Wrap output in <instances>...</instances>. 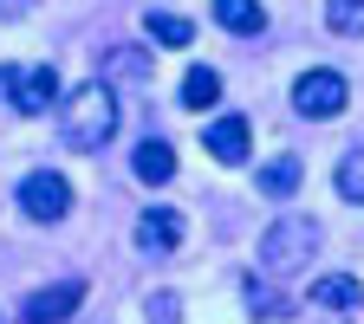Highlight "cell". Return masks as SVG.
<instances>
[{
  "label": "cell",
  "instance_id": "6da1fadb",
  "mask_svg": "<svg viewBox=\"0 0 364 324\" xmlns=\"http://www.w3.org/2000/svg\"><path fill=\"white\" fill-rule=\"evenodd\" d=\"M59 130H65V143L72 150H105L111 136H117V123H124V111H117V91L105 84V78H91V84H78L72 98L59 104Z\"/></svg>",
  "mask_w": 364,
  "mask_h": 324
},
{
  "label": "cell",
  "instance_id": "7a4b0ae2",
  "mask_svg": "<svg viewBox=\"0 0 364 324\" xmlns=\"http://www.w3.org/2000/svg\"><path fill=\"white\" fill-rule=\"evenodd\" d=\"M318 220H306V214H293V220H273L267 234H260V266L267 272H280V279H293V272H306L312 266V253H318Z\"/></svg>",
  "mask_w": 364,
  "mask_h": 324
},
{
  "label": "cell",
  "instance_id": "3957f363",
  "mask_svg": "<svg viewBox=\"0 0 364 324\" xmlns=\"http://www.w3.org/2000/svg\"><path fill=\"white\" fill-rule=\"evenodd\" d=\"M0 84H7V104L20 117H39L59 104V72L53 65H0Z\"/></svg>",
  "mask_w": 364,
  "mask_h": 324
},
{
  "label": "cell",
  "instance_id": "277c9868",
  "mask_svg": "<svg viewBox=\"0 0 364 324\" xmlns=\"http://www.w3.org/2000/svg\"><path fill=\"white\" fill-rule=\"evenodd\" d=\"M20 214L39 220V227L65 220V214H72V181H65L59 169H33V175H20Z\"/></svg>",
  "mask_w": 364,
  "mask_h": 324
},
{
  "label": "cell",
  "instance_id": "5b68a950",
  "mask_svg": "<svg viewBox=\"0 0 364 324\" xmlns=\"http://www.w3.org/2000/svg\"><path fill=\"white\" fill-rule=\"evenodd\" d=\"M345 104H351L345 72H299V84H293V111L299 117H338Z\"/></svg>",
  "mask_w": 364,
  "mask_h": 324
},
{
  "label": "cell",
  "instance_id": "8992f818",
  "mask_svg": "<svg viewBox=\"0 0 364 324\" xmlns=\"http://www.w3.org/2000/svg\"><path fill=\"white\" fill-rule=\"evenodd\" d=\"M85 305V279H59V286H39L20 298V324H65Z\"/></svg>",
  "mask_w": 364,
  "mask_h": 324
},
{
  "label": "cell",
  "instance_id": "52a82bcc",
  "mask_svg": "<svg viewBox=\"0 0 364 324\" xmlns=\"http://www.w3.org/2000/svg\"><path fill=\"white\" fill-rule=\"evenodd\" d=\"M202 143H208L215 162H247L254 156V130H247V117H221V123L202 130Z\"/></svg>",
  "mask_w": 364,
  "mask_h": 324
},
{
  "label": "cell",
  "instance_id": "ba28073f",
  "mask_svg": "<svg viewBox=\"0 0 364 324\" xmlns=\"http://www.w3.org/2000/svg\"><path fill=\"white\" fill-rule=\"evenodd\" d=\"M136 247L144 253H176L182 247V214L176 208H144L136 214Z\"/></svg>",
  "mask_w": 364,
  "mask_h": 324
},
{
  "label": "cell",
  "instance_id": "9c48e42d",
  "mask_svg": "<svg viewBox=\"0 0 364 324\" xmlns=\"http://www.w3.org/2000/svg\"><path fill=\"white\" fill-rule=\"evenodd\" d=\"M130 175H136V181H150V189L176 181V150L163 143V136H150V143H136V156H130Z\"/></svg>",
  "mask_w": 364,
  "mask_h": 324
},
{
  "label": "cell",
  "instance_id": "30bf717a",
  "mask_svg": "<svg viewBox=\"0 0 364 324\" xmlns=\"http://www.w3.org/2000/svg\"><path fill=\"white\" fill-rule=\"evenodd\" d=\"M312 305H318V311H358V305H364V286L351 279V272H332V279L312 286Z\"/></svg>",
  "mask_w": 364,
  "mask_h": 324
},
{
  "label": "cell",
  "instance_id": "8fae6325",
  "mask_svg": "<svg viewBox=\"0 0 364 324\" xmlns=\"http://www.w3.org/2000/svg\"><path fill=\"white\" fill-rule=\"evenodd\" d=\"M215 20H221L228 33H241V39H254V33L267 26V7H260V0H215Z\"/></svg>",
  "mask_w": 364,
  "mask_h": 324
},
{
  "label": "cell",
  "instance_id": "7c38bea8",
  "mask_svg": "<svg viewBox=\"0 0 364 324\" xmlns=\"http://www.w3.org/2000/svg\"><path fill=\"white\" fill-rule=\"evenodd\" d=\"M144 26H150L156 45H189V39H196V20H189V13H169V7H150Z\"/></svg>",
  "mask_w": 364,
  "mask_h": 324
},
{
  "label": "cell",
  "instance_id": "4fadbf2b",
  "mask_svg": "<svg viewBox=\"0 0 364 324\" xmlns=\"http://www.w3.org/2000/svg\"><path fill=\"white\" fill-rule=\"evenodd\" d=\"M215 98H221V72L215 65H196L189 78H182V104L189 111H215Z\"/></svg>",
  "mask_w": 364,
  "mask_h": 324
},
{
  "label": "cell",
  "instance_id": "5bb4252c",
  "mask_svg": "<svg viewBox=\"0 0 364 324\" xmlns=\"http://www.w3.org/2000/svg\"><path fill=\"white\" fill-rule=\"evenodd\" d=\"M260 189H267L273 201H287V195H299V156H273V162L260 169Z\"/></svg>",
  "mask_w": 364,
  "mask_h": 324
},
{
  "label": "cell",
  "instance_id": "9a60e30c",
  "mask_svg": "<svg viewBox=\"0 0 364 324\" xmlns=\"http://www.w3.org/2000/svg\"><path fill=\"white\" fill-rule=\"evenodd\" d=\"M332 181H338V195H345V201H358V208H364V150H345Z\"/></svg>",
  "mask_w": 364,
  "mask_h": 324
},
{
  "label": "cell",
  "instance_id": "2e32d148",
  "mask_svg": "<svg viewBox=\"0 0 364 324\" xmlns=\"http://www.w3.org/2000/svg\"><path fill=\"white\" fill-rule=\"evenodd\" d=\"M241 292H247V305H254L260 318H287V298H273L260 272H241Z\"/></svg>",
  "mask_w": 364,
  "mask_h": 324
},
{
  "label": "cell",
  "instance_id": "e0dca14e",
  "mask_svg": "<svg viewBox=\"0 0 364 324\" xmlns=\"http://www.w3.org/2000/svg\"><path fill=\"white\" fill-rule=\"evenodd\" d=\"M326 26L332 33H364V0H332V7H326Z\"/></svg>",
  "mask_w": 364,
  "mask_h": 324
},
{
  "label": "cell",
  "instance_id": "ac0fdd59",
  "mask_svg": "<svg viewBox=\"0 0 364 324\" xmlns=\"http://www.w3.org/2000/svg\"><path fill=\"white\" fill-rule=\"evenodd\" d=\"M111 72H117V78H150V52H130V45H117V52H111Z\"/></svg>",
  "mask_w": 364,
  "mask_h": 324
},
{
  "label": "cell",
  "instance_id": "d6986e66",
  "mask_svg": "<svg viewBox=\"0 0 364 324\" xmlns=\"http://www.w3.org/2000/svg\"><path fill=\"white\" fill-rule=\"evenodd\" d=\"M150 318H156V324H176V298H169V292H163V298H150Z\"/></svg>",
  "mask_w": 364,
  "mask_h": 324
}]
</instances>
